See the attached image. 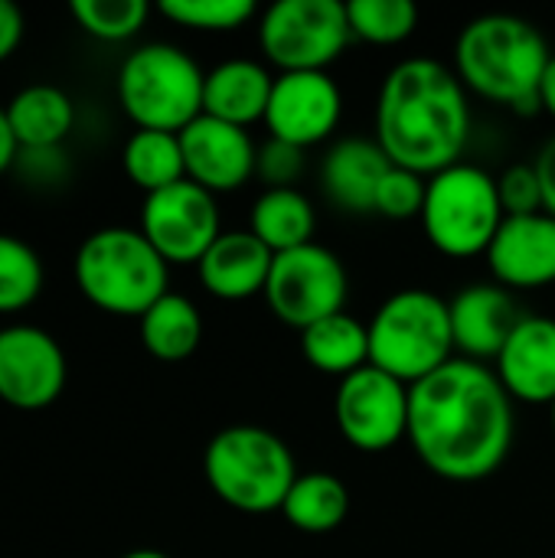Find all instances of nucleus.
Wrapping results in <instances>:
<instances>
[{
    "mask_svg": "<svg viewBox=\"0 0 555 558\" xmlns=\"http://www.w3.org/2000/svg\"><path fill=\"white\" fill-rule=\"evenodd\" d=\"M275 75L265 62L255 59H226L206 72L203 85V114L219 118L236 128L265 121Z\"/></svg>",
    "mask_w": 555,
    "mask_h": 558,
    "instance_id": "nucleus-21",
    "label": "nucleus"
},
{
    "mask_svg": "<svg viewBox=\"0 0 555 558\" xmlns=\"http://www.w3.org/2000/svg\"><path fill=\"white\" fill-rule=\"evenodd\" d=\"M16 137H13V131H10V121H7V108H0V173L13 163V157H16Z\"/></svg>",
    "mask_w": 555,
    "mask_h": 558,
    "instance_id": "nucleus-37",
    "label": "nucleus"
},
{
    "mask_svg": "<svg viewBox=\"0 0 555 558\" xmlns=\"http://www.w3.org/2000/svg\"><path fill=\"white\" fill-rule=\"evenodd\" d=\"M553 59L546 36L523 16L487 13L471 20L455 43V75L484 101L540 111V82Z\"/></svg>",
    "mask_w": 555,
    "mask_h": 558,
    "instance_id": "nucleus-3",
    "label": "nucleus"
},
{
    "mask_svg": "<svg viewBox=\"0 0 555 558\" xmlns=\"http://www.w3.org/2000/svg\"><path fill=\"white\" fill-rule=\"evenodd\" d=\"M121 558H170L167 553H160V549H131L128 556Z\"/></svg>",
    "mask_w": 555,
    "mask_h": 558,
    "instance_id": "nucleus-39",
    "label": "nucleus"
},
{
    "mask_svg": "<svg viewBox=\"0 0 555 558\" xmlns=\"http://www.w3.org/2000/svg\"><path fill=\"white\" fill-rule=\"evenodd\" d=\"M65 353L52 333L20 324L0 330V399L13 409H46L65 386Z\"/></svg>",
    "mask_w": 555,
    "mask_h": 558,
    "instance_id": "nucleus-14",
    "label": "nucleus"
},
{
    "mask_svg": "<svg viewBox=\"0 0 555 558\" xmlns=\"http://www.w3.org/2000/svg\"><path fill=\"white\" fill-rule=\"evenodd\" d=\"M281 517L298 533H307V536L334 533L350 517V490L330 471L298 474L294 487L288 490V497L281 504Z\"/></svg>",
    "mask_w": 555,
    "mask_h": 558,
    "instance_id": "nucleus-25",
    "label": "nucleus"
},
{
    "mask_svg": "<svg viewBox=\"0 0 555 558\" xmlns=\"http://www.w3.org/2000/svg\"><path fill=\"white\" fill-rule=\"evenodd\" d=\"M422 229L429 242L448 258L487 255L497 229L504 226V206L497 193V177L474 163H455L429 177Z\"/></svg>",
    "mask_w": 555,
    "mask_h": 558,
    "instance_id": "nucleus-8",
    "label": "nucleus"
},
{
    "mask_svg": "<svg viewBox=\"0 0 555 558\" xmlns=\"http://www.w3.org/2000/svg\"><path fill=\"white\" fill-rule=\"evenodd\" d=\"M540 111H546L550 118H555V52L543 72V82H540Z\"/></svg>",
    "mask_w": 555,
    "mask_h": 558,
    "instance_id": "nucleus-38",
    "label": "nucleus"
},
{
    "mask_svg": "<svg viewBox=\"0 0 555 558\" xmlns=\"http://www.w3.org/2000/svg\"><path fill=\"white\" fill-rule=\"evenodd\" d=\"M343 118V92L330 72H278L265 111L268 137L291 147L324 144Z\"/></svg>",
    "mask_w": 555,
    "mask_h": 558,
    "instance_id": "nucleus-13",
    "label": "nucleus"
},
{
    "mask_svg": "<svg viewBox=\"0 0 555 558\" xmlns=\"http://www.w3.org/2000/svg\"><path fill=\"white\" fill-rule=\"evenodd\" d=\"M43 291V262L16 235L0 232V314L33 304Z\"/></svg>",
    "mask_w": 555,
    "mask_h": 558,
    "instance_id": "nucleus-29",
    "label": "nucleus"
},
{
    "mask_svg": "<svg viewBox=\"0 0 555 558\" xmlns=\"http://www.w3.org/2000/svg\"><path fill=\"white\" fill-rule=\"evenodd\" d=\"M206 72L190 52L170 43L137 46L118 69L124 114L144 131L180 134L203 114Z\"/></svg>",
    "mask_w": 555,
    "mask_h": 558,
    "instance_id": "nucleus-7",
    "label": "nucleus"
},
{
    "mask_svg": "<svg viewBox=\"0 0 555 558\" xmlns=\"http://www.w3.org/2000/svg\"><path fill=\"white\" fill-rule=\"evenodd\" d=\"M334 418L347 445L363 454H383L409 438V386L376 366H363L337 383Z\"/></svg>",
    "mask_w": 555,
    "mask_h": 558,
    "instance_id": "nucleus-11",
    "label": "nucleus"
},
{
    "mask_svg": "<svg viewBox=\"0 0 555 558\" xmlns=\"http://www.w3.org/2000/svg\"><path fill=\"white\" fill-rule=\"evenodd\" d=\"M497 193H500V206L504 216H533V213H546L543 203V183L533 163H514L497 177Z\"/></svg>",
    "mask_w": 555,
    "mask_h": 558,
    "instance_id": "nucleus-33",
    "label": "nucleus"
},
{
    "mask_svg": "<svg viewBox=\"0 0 555 558\" xmlns=\"http://www.w3.org/2000/svg\"><path fill=\"white\" fill-rule=\"evenodd\" d=\"M203 340V317L196 304L183 294L167 291L141 317V343L150 356L164 363H180L196 353Z\"/></svg>",
    "mask_w": 555,
    "mask_h": 558,
    "instance_id": "nucleus-26",
    "label": "nucleus"
},
{
    "mask_svg": "<svg viewBox=\"0 0 555 558\" xmlns=\"http://www.w3.org/2000/svg\"><path fill=\"white\" fill-rule=\"evenodd\" d=\"M301 353L311 369L347 379L350 373L370 366V327L347 311L324 317L301 330Z\"/></svg>",
    "mask_w": 555,
    "mask_h": 558,
    "instance_id": "nucleus-24",
    "label": "nucleus"
},
{
    "mask_svg": "<svg viewBox=\"0 0 555 558\" xmlns=\"http://www.w3.org/2000/svg\"><path fill=\"white\" fill-rule=\"evenodd\" d=\"M301 173H304V150L301 147H291V144L275 141V137H268L258 147L255 177L265 180V190H288L301 180Z\"/></svg>",
    "mask_w": 555,
    "mask_h": 558,
    "instance_id": "nucleus-34",
    "label": "nucleus"
},
{
    "mask_svg": "<svg viewBox=\"0 0 555 558\" xmlns=\"http://www.w3.org/2000/svg\"><path fill=\"white\" fill-rule=\"evenodd\" d=\"M7 121L20 147L26 150H56L72 124H75V105L59 85H26L20 88L7 105Z\"/></svg>",
    "mask_w": 555,
    "mask_h": 558,
    "instance_id": "nucleus-22",
    "label": "nucleus"
},
{
    "mask_svg": "<svg viewBox=\"0 0 555 558\" xmlns=\"http://www.w3.org/2000/svg\"><path fill=\"white\" fill-rule=\"evenodd\" d=\"M487 268L507 291L555 284V216H507L487 248Z\"/></svg>",
    "mask_w": 555,
    "mask_h": 558,
    "instance_id": "nucleus-16",
    "label": "nucleus"
},
{
    "mask_svg": "<svg viewBox=\"0 0 555 558\" xmlns=\"http://www.w3.org/2000/svg\"><path fill=\"white\" fill-rule=\"evenodd\" d=\"M393 160L386 150L366 137H343L337 141L324 163H321V183L327 199L353 216H370L376 206V190L386 177Z\"/></svg>",
    "mask_w": 555,
    "mask_h": 558,
    "instance_id": "nucleus-20",
    "label": "nucleus"
},
{
    "mask_svg": "<svg viewBox=\"0 0 555 558\" xmlns=\"http://www.w3.org/2000/svg\"><path fill=\"white\" fill-rule=\"evenodd\" d=\"M186 180L203 186L206 193H232L255 177L258 147L249 128L226 124L219 118L200 114L193 124L180 131Z\"/></svg>",
    "mask_w": 555,
    "mask_h": 558,
    "instance_id": "nucleus-15",
    "label": "nucleus"
},
{
    "mask_svg": "<svg viewBox=\"0 0 555 558\" xmlns=\"http://www.w3.org/2000/svg\"><path fill=\"white\" fill-rule=\"evenodd\" d=\"M20 39H23V13L16 3L0 0V62L16 52Z\"/></svg>",
    "mask_w": 555,
    "mask_h": 558,
    "instance_id": "nucleus-35",
    "label": "nucleus"
},
{
    "mask_svg": "<svg viewBox=\"0 0 555 558\" xmlns=\"http://www.w3.org/2000/svg\"><path fill=\"white\" fill-rule=\"evenodd\" d=\"M350 43L340 0H278L258 13V46L278 72H327Z\"/></svg>",
    "mask_w": 555,
    "mask_h": 558,
    "instance_id": "nucleus-9",
    "label": "nucleus"
},
{
    "mask_svg": "<svg viewBox=\"0 0 555 558\" xmlns=\"http://www.w3.org/2000/svg\"><path fill=\"white\" fill-rule=\"evenodd\" d=\"M121 163H124L128 180L134 186H141L147 196L186 180L180 134H170V131H144V128H137L124 144Z\"/></svg>",
    "mask_w": 555,
    "mask_h": 558,
    "instance_id": "nucleus-27",
    "label": "nucleus"
},
{
    "mask_svg": "<svg viewBox=\"0 0 555 558\" xmlns=\"http://www.w3.org/2000/svg\"><path fill=\"white\" fill-rule=\"evenodd\" d=\"M347 20L353 39L373 46H399L419 26V7L412 0H350Z\"/></svg>",
    "mask_w": 555,
    "mask_h": 558,
    "instance_id": "nucleus-28",
    "label": "nucleus"
},
{
    "mask_svg": "<svg viewBox=\"0 0 555 558\" xmlns=\"http://www.w3.org/2000/svg\"><path fill=\"white\" fill-rule=\"evenodd\" d=\"M160 13L186 29L200 33H232L258 16L252 0H164Z\"/></svg>",
    "mask_w": 555,
    "mask_h": 558,
    "instance_id": "nucleus-30",
    "label": "nucleus"
},
{
    "mask_svg": "<svg viewBox=\"0 0 555 558\" xmlns=\"http://www.w3.org/2000/svg\"><path fill=\"white\" fill-rule=\"evenodd\" d=\"M406 441L442 481H487L514 448V399L491 366L455 356L409 386Z\"/></svg>",
    "mask_w": 555,
    "mask_h": 558,
    "instance_id": "nucleus-1",
    "label": "nucleus"
},
{
    "mask_svg": "<svg viewBox=\"0 0 555 558\" xmlns=\"http://www.w3.org/2000/svg\"><path fill=\"white\" fill-rule=\"evenodd\" d=\"M425 190H429V177L406 170V167H389L379 190H376V206L373 213L393 222H406V219H419L422 206H425Z\"/></svg>",
    "mask_w": 555,
    "mask_h": 558,
    "instance_id": "nucleus-32",
    "label": "nucleus"
},
{
    "mask_svg": "<svg viewBox=\"0 0 555 558\" xmlns=\"http://www.w3.org/2000/svg\"><path fill=\"white\" fill-rule=\"evenodd\" d=\"M150 7L144 0H72V16L88 36L118 43L141 33Z\"/></svg>",
    "mask_w": 555,
    "mask_h": 558,
    "instance_id": "nucleus-31",
    "label": "nucleus"
},
{
    "mask_svg": "<svg viewBox=\"0 0 555 558\" xmlns=\"http://www.w3.org/2000/svg\"><path fill=\"white\" fill-rule=\"evenodd\" d=\"M141 232L167 265H200L209 245L222 235L216 196L193 180L157 190L144 196Z\"/></svg>",
    "mask_w": 555,
    "mask_h": 558,
    "instance_id": "nucleus-12",
    "label": "nucleus"
},
{
    "mask_svg": "<svg viewBox=\"0 0 555 558\" xmlns=\"http://www.w3.org/2000/svg\"><path fill=\"white\" fill-rule=\"evenodd\" d=\"M494 373L514 402L553 405L555 402V320L523 314L494 360Z\"/></svg>",
    "mask_w": 555,
    "mask_h": 558,
    "instance_id": "nucleus-17",
    "label": "nucleus"
},
{
    "mask_svg": "<svg viewBox=\"0 0 555 558\" xmlns=\"http://www.w3.org/2000/svg\"><path fill=\"white\" fill-rule=\"evenodd\" d=\"M448 307H451L455 350H461L464 360H474V363L497 360L514 327L523 320L514 294L500 288L497 281L468 284L464 291L451 298Z\"/></svg>",
    "mask_w": 555,
    "mask_h": 558,
    "instance_id": "nucleus-18",
    "label": "nucleus"
},
{
    "mask_svg": "<svg viewBox=\"0 0 555 558\" xmlns=\"http://www.w3.org/2000/svg\"><path fill=\"white\" fill-rule=\"evenodd\" d=\"M209 490L239 513H281L288 490L298 481L291 448L268 428L232 425L209 438L203 454Z\"/></svg>",
    "mask_w": 555,
    "mask_h": 558,
    "instance_id": "nucleus-4",
    "label": "nucleus"
},
{
    "mask_svg": "<svg viewBox=\"0 0 555 558\" xmlns=\"http://www.w3.org/2000/svg\"><path fill=\"white\" fill-rule=\"evenodd\" d=\"M536 173H540V183H543V203H546V213L555 216V134L540 147L536 160H533Z\"/></svg>",
    "mask_w": 555,
    "mask_h": 558,
    "instance_id": "nucleus-36",
    "label": "nucleus"
},
{
    "mask_svg": "<svg viewBox=\"0 0 555 558\" xmlns=\"http://www.w3.org/2000/svg\"><path fill=\"white\" fill-rule=\"evenodd\" d=\"M249 232L268 245L275 255L311 245L317 232V209L314 203L298 190H262V196L252 203Z\"/></svg>",
    "mask_w": 555,
    "mask_h": 558,
    "instance_id": "nucleus-23",
    "label": "nucleus"
},
{
    "mask_svg": "<svg viewBox=\"0 0 555 558\" xmlns=\"http://www.w3.org/2000/svg\"><path fill=\"white\" fill-rule=\"evenodd\" d=\"M370 327V366L406 386L422 383L455 356L451 307L425 288L396 291L379 304Z\"/></svg>",
    "mask_w": 555,
    "mask_h": 558,
    "instance_id": "nucleus-6",
    "label": "nucleus"
},
{
    "mask_svg": "<svg viewBox=\"0 0 555 558\" xmlns=\"http://www.w3.org/2000/svg\"><path fill=\"white\" fill-rule=\"evenodd\" d=\"M275 265V252L262 245L249 229L222 232L209 252L200 258V284L219 301H249L265 294L268 275Z\"/></svg>",
    "mask_w": 555,
    "mask_h": 558,
    "instance_id": "nucleus-19",
    "label": "nucleus"
},
{
    "mask_svg": "<svg viewBox=\"0 0 555 558\" xmlns=\"http://www.w3.org/2000/svg\"><path fill=\"white\" fill-rule=\"evenodd\" d=\"M468 88L438 59H406L383 78L376 98V144L396 167L435 177L468 147Z\"/></svg>",
    "mask_w": 555,
    "mask_h": 558,
    "instance_id": "nucleus-2",
    "label": "nucleus"
},
{
    "mask_svg": "<svg viewBox=\"0 0 555 558\" xmlns=\"http://www.w3.org/2000/svg\"><path fill=\"white\" fill-rule=\"evenodd\" d=\"M347 294H350V278L340 255L317 242L275 255L265 284V301L272 314L285 327H294L298 333L324 317L343 314Z\"/></svg>",
    "mask_w": 555,
    "mask_h": 558,
    "instance_id": "nucleus-10",
    "label": "nucleus"
},
{
    "mask_svg": "<svg viewBox=\"0 0 555 558\" xmlns=\"http://www.w3.org/2000/svg\"><path fill=\"white\" fill-rule=\"evenodd\" d=\"M167 268L147 235L128 226L98 229L75 252L79 291L95 307L137 320L167 294Z\"/></svg>",
    "mask_w": 555,
    "mask_h": 558,
    "instance_id": "nucleus-5",
    "label": "nucleus"
},
{
    "mask_svg": "<svg viewBox=\"0 0 555 558\" xmlns=\"http://www.w3.org/2000/svg\"><path fill=\"white\" fill-rule=\"evenodd\" d=\"M550 412H553V432H555V402H553V405H550Z\"/></svg>",
    "mask_w": 555,
    "mask_h": 558,
    "instance_id": "nucleus-40",
    "label": "nucleus"
}]
</instances>
